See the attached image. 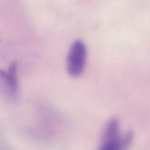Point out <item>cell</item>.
<instances>
[{
  "instance_id": "obj_3",
  "label": "cell",
  "mask_w": 150,
  "mask_h": 150,
  "mask_svg": "<svg viewBox=\"0 0 150 150\" xmlns=\"http://www.w3.org/2000/svg\"><path fill=\"white\" fill-rule=\"evenodd\" d=\"M18 94L17 64L13 62L8 70H0V94L6 99L14 100L17 98Z\"/></svg>"
},
{
  "instance_id": "obj_1",
  "label": "cell",
  "mask_w": 150,
  "mask_h": 150,
  "mask_svg": "<svg viewBox=\"0 0 150 150\" xmlns=\"http://www.w3.org/2000/svg\"><path fill=\"white\" fill-rule=\"evenodd\" d=\"M120 122L118 118L112 117L107 122L100 144L101 150H121L127 148L134 138L132 131L127 132L120 137Z\"/></svg>"
},
{
  "instance_id": "obj_2",
  "label": "cell",
  "mask_w": 150,
  "mask_h": 150,
  "mask_svg": "<svg viewBox=\"0 0 150 150\" xmlns=\"http://www.w3.org/2000/svg\"><path fill=\"white\" fill-rule=\"evenodd\" d=\"M87 48L81 40H75L71 45L67 57V70L73 77L80 76L83 72L86 65Z\"/></svg>"
}]
</instances>
